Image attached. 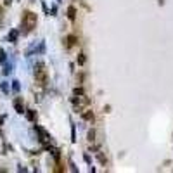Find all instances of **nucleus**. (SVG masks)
Segmentation results:
<instances>
[{
	"label": "nucleus",
	"instance_id": "obj_6",
	"mask_svg": "<svg viewBox=\"0 0 173 173\" xmlns=\"http://www.w3.org/2000/svg\"><path fill=\"white\" fill-rule=\"evenodd\" d=\"M81 116H83V120H87V121H92V120H94V113H92V111H85Z\"/></svg>",
	"mask_w": 173,
	"mask_h": 173
},
{
	"label": "nucleus",
	"instance_id": "obj_16",
	"mask_svg": "<svg viewBox=\"0 0 173 173\" xmlns=\"http://www.w3.org/2000/svg\"><path fill=\"white\" fill-rule=\"evenodd\" d=\"M10 2H12V0H3V3H5V5H10Z\"/></svg>",
	"mask_w": 173,
	"mask_h": 173
},
{
	"label": "nucleus",
	"instance_id": "obj_3",
	"mask_svg": "<svg viewBox=\"0 0 173 173\" xmlns=\"http://www.w3.org/2000/svg\"><path fill=\"white\" fill-rule=\"evenodd\" d=\"M36 132L40 133V137H42L40 140H42V142H47V140H50V137H49V133H47V132H45L43 128H40V127H36Z\"/></svg>",
	"mask_w": 173,
	"mask_h": 173
},
{
	"label": "nucleus",
	"instance_id": "obj_12",
	"mask_svg": "<svg viewBox=\"0 0 173 173\" xmlns=\"http://www.w3.org/2000/svg\"><path fill=\"white\" fill-rule=\"evenodd\" d=\"M3 61H5V52H3V50L0 49V64H2Z\"/></svg>",
	"mask_w": 173,
	"mask_h": 173
},
{
	"label": "nucleus",
	"instance_id": "obj_14",
	"mask_svg": "<svg viewBox=\"0 0 173 173\" xmlns=\"http://www.w3.org/2000/svg\"><path fill=\"white\" fill-rule=\"evenodd\" d=\"M75 95H83V90L81 88H75Z\"/></svg>",
	"mask_w": 173,
	"mask_h": 173
},
{
	"label": "nucleus",
	"instance_id": "obj_1",
	"mask_svg": "<svg viewBox=\"0 0 173 173\" xmlns=\"http://www.w3.org/2000/svg\"><path fill=\"white\" fill-rule=\"evenodd\" d=\"M35 78H36V81L40 83V85H45L47 83V69H45V66L40 62V64H36V68H35Z\"/></svg>",
	"mask_w": 173,
	"mask_h": 173
},
{
	"label": "nucleus",
	"instance_id": "obj_4",
	"mask_svg": "<svg viewBox=\"0 0 173 173\" xmlns=\"http://www.w3.org/2000/svg\"><path fill=\"white\" fill-rule=\"evenodd\" d=\"M14 107H16V111H17L19 114L24 113V107H23V101H21V99H16V101H14Z\"/></svg>",
	"mask_w": 173,
	"mask_h": 173
},
{
	"label": "nucleus",
	"instance_id": "obj_11",
	"mask_svg": "<svg viewBox=\"0 0 173 173\" xmlns=\"http://www.w3.org/2000/svg\"><path fill=\"white\" fill-rule=\"evenodd\" d=\"M94 137H95V132H94V130H90V132H88V140L92 142V140H94Z\"/></svg>",
	"mask_w": 173,
	"mask_h": 173
},
{
	"label": "nucleus",
	"instance_id": "obj_8",
	"mask_svg": "<svg viewBox=\"0 0 173 173\" xmlns=\"http://www.w3.org/2000/svg\"><path fill=\"white\" fill-rule=\"evenodd\" d=\"M16 38H17V31L14 29V31H10V35H9V40H10V42H16Z\"/></svg>",
	"mask_w": 173,
	"mask_h": 173
},
{
	"label": "nucleus",
	"instance_id": "obj_15",
	"mask_svg": "<svg viewBox=\"0 0 173 173\" xmlns=\"http://www.w3.org/2000/svg\"><path fill=\"white\" fill-rule=\"evenodd\" d=\"M12 87H14V90H19V81H14V85H12Z\"/></svg>",
	"mask_w": 173,
	"mask_h": 173
},
{
	"label": "nucleus",
	"instance_id": "obj_13",
	"mask_svg": "<svg viewBox=\"0 0 173 173\" xmlns=\"http://www.w3.org/2000/svg\"><path fill=\"white\" fill-rule=\"evenodd\" d=\"M97 158H99V161H101L102 165H106V158H104V156H102L101 152H99V156H97Z\"/></svg>",
	"mask_w": 173,
	"mask_h": 173
},
{
	"label": "nucleus",
	"instance_id": "obj_10",
	"mask_svg": "<svg viewBox=\"0 0 173 173\" xmlns=\"http://www.w3.org/2000/svg\"><path fill=\"white\" fill-rule=\"evenodd\" d=\"M78 64H80V66H83V64H85V55H83V54H80V55H78Z\"/></svg>",
	"mask_w": 173,
	"mask_h": 173
},
{
	"label": "nucleus",
	"instance_id": "obj_5",
	"mask_svg": "<svg viewBox=\"0 0 173 173\" xmlns=\"http://www.w3.org/2000/svg\"><path fill=\"white\" fill-rule=\"evenodd\" d=\"M68 17H69V19H71V21H73V19H75V17H76V9H75V7H73V5H71V7H69V9H68Z\"/></svg>",
	"mask_w": 173,
	"mask_h": 173
},
{
	"label": "nucleus",
	"instance_id": "obj_9",
	"mask_svg": "<svg viewBox=\"0 0 173 173\" xmlns=\"http://www.w3.org/2000/svg\"><path fill=\"white\" fill-rule=\"evenodd\" d=\"M26 118H28L29 121H33V120H35V111H28V113H26Z\"/></svg>",
	"mask_w": 173,
	"mask_h": 173
},
{
	"label": "nucleus",
	"instance_id": "obj_7",
	"mask_svg": "<svg viewBox=\"0 0 173 173\" xmlns=\"http://www.w3.org/2000/svg\"><path fill=\"white\" fill-rule=\"evenodd\" d=\"M75 43H76V36H75V35H69V36H68V47H73Z\"/></svg>",
	"mask_w": 173,
	"mask_h": 173
},
{
	"label": "nucleus",
	"instance_id": "obj_2",
	"mask_svg": "<svg viewBox=\"0 0 173 173\" xmlns=\"http://www.w3.org/2000/svg\"><path fill=\"white\" fill-rule=\"evenodd\" d=\"M35 24H36V14L35 12H24V16H23V26L26 28V29H31V28H35Z\"/></svg>",
	"mask_w": 173,
	"mask_h": 173
}]
</instances>
